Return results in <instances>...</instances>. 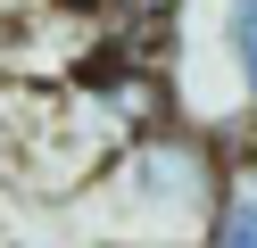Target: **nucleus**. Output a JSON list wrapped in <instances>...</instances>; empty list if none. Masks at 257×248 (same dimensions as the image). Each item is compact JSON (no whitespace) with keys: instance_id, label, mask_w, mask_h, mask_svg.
<instances>
[{"instance_id":"nucleus-3","label":"nucleus","mask_w":257,"mask_h":248,"mask_svg":"<svg viewBox=\"0 0 257 248\" xmlns=\"http://www.w3.org/2000/svg\"><path fill=\"white\" fill-rule=\"evenodd\" d=\"M116 66V0H17L0 9V83L9 91H75Z\"/></svg>"},{"instance_id":"nucleus-1","label":"nucleus","mask_w":257,"mask_h":248,"mask_svg":"<svg viewBox=\"0 0 257 248\" xmlns=\"http://www.w3.org/2000/svg\"><path fill=\"white\" fill-rule=\"evenodd\" d=\"M216 198H224L216 141L166 116L141 141H124L75 198H58L50 223L58 248H207Z\"/></svg>"},{"instance_id":"nucleus-4","label":"nucleus","mask_w":257,"mask_h":248,"mask_svg":"<svg viewBox=\"0 0 257 248\" xmlns=\"http://www.w3.org/2000/svg\"><path fill=\"white\" fill-rule=\"evenodd\" d=\"M0 248H17V240H0Z\"/></svg>"},{"instance_id":"nucleus-2","label":"nucleus","mask_w":257,"mask_h":248,"mask_svg":"<svg viewBox=\"0 0 257 248\" xmlns=\"http://www.w3.org/2000/svg\"><path fill=\"white\" fill-rule=\"evenodd\" d=\"M166 124V66H100L75 91H9L0 83V157L34 198H75L124 141Z\"/></svg>"}]
</instances>
